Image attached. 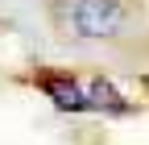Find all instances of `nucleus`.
Returning <instances> with one entry per match:
<instances>
[{
  "label": "nucleus",
  "instance_id": "nucleus-2",
  "mask_svg": "<svg viewBox=\"0 0 149 145\" xmlns=\"http://www.w3.org/2000/svg\"><path fill=\"white\" fill-rule=\"evenodd\" d=\"M42 91L62 108V112H83L87 108V96H83V87L74 83V79H58V75H50V79H42Z\"/></svg>",
  "mask_w": 149,
  "mask_h": 145
},
{
  "label": "nucleus",
  "instance_id": "nucleus-1",
  "mask_svg": "<svg viewBox=\"0 0 149 145\" xmlns=\"http://www.w3.org/2000/svg\"><path fill=\"white\" fill-rule=\"evenodd\" d=\"M54 25L74 38H116L124 8L120 0H54Z\"/></svg>",
  "mask_w": 149,
  "mask_h": 145
},
{
  "label": "nucleus",
  "instance_id": "nucleus-3",
  "mask_svg": "<svg viewBox=\"0 0 149 145\" xmlns=\"http://www.w3.org/2000/svg\"><path fill=\"white\" fill-rule=\"evenodd\" d=\"M87 108H108V112H124L120 96L112 91L108 83H91V87H87Z\"/></svg>",
  "mask_w": 149,
  "mask_h": 145
}]
</instances>
